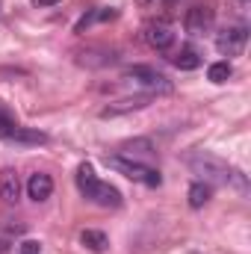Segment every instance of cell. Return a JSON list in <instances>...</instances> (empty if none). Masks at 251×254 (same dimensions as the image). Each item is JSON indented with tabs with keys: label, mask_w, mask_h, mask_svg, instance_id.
<instances>
[{
	"label": "cell",
	"mask_w": 251,
	"mask_h": 254,
	"mask_svg": "<svg viewBox=\"0 0 251 254\" xmlns=\"http://www.w3.org/2000/svg\"><path fill=\"white\" fill-rule=\"evenodd\" d=\"M234 74V68H231V63H213L210 68H207V80L210 83H228V77Z\"/></svg>",
	"instance_id": "17"
},
{
	"label": "cell",
	"mask_w": 251,
	"mask_h": 254,
	"mask_svg": "<svg viewBox=\"0 0 251 254\" xmlns=\"http://www.w3.org/2000/svg\"><path fill=\"white\" fill-rule=\"evenodd\" d=\"M122 151H125L130 160H148V157H154L157 154V145L151 142V139H145V136H139V139H130V142H125L122 145Z\"/></svg>",
	"instance_id": "10"
},
{
	"label": "cell",
	"mask_w": 251,
	"mask_h": 254,
	"mask_svg": "<svg viewBox=\"0 0 251 254\" xmlns=\"http://www.w3.org/2000/svg\"><path fill=\"white\" fill-rule=\"evenodd\" d=\"M0 198L6 204H15L21 198V178L15 169H3L0 172Z\"/></svg>",
	"instance_id": "9"
},
{
	"label": "cell",
	"mask_w": 251,
	"mask_h": 254,
	"mask_svg": "<svg viewBox=\"0 0 251 254\" xmlns=\"http://www.w3.org/2000/svg\"><path fill=\"white\" fill-rule=\"evenodd\" d=\"M172 63H175V68H181V71H195V68L201 65V54H198L192 45H184V48L172 57Z\"/></svg>",
	"instance_id": "13"
},
{
	"label": "cell",
	"mask_w": 251,
	"mask_h": 254,
	"mask_svg": "<svg viewBox=\"0 0 251 254\" xmlns=\"http://www.w3.org/2000/svg\"><path fill=\"white\" fill-rule=\"evenodd\" d=\"M107 163H110L116 172H122L125 178L136 181V184H145V187H160V184H163L160 172L151 169V166H145V163H139V160H130V157L116 154V157H107Z\"/></svg>",
	"instance_id": "2"
},
{
	"label": "cell",
	"mask_w": 251,
	"mask_h": 254,
	"mask_svg": "<svg viewBox=\"0 0 251 254\" xmlns=\"http://www.w3.org/2000/svg\"><path fill=\"white\" fill-rule=\"evenodd\" d=\"M18 254H42V246H39L36 240H24V243L18 246Z\"/></svg>",
	"instance_id": "19"
},
{
	"label": "cell",
	"mask_w": 251,
	"mask_h": 254,
	"mask_svg": "<svg viewBox=\"0 0 251 254\" xmlns=\"http://www.w3.org/2000/svg\"><path fill=\"white\" fill-rule=\"evenodd\" d=\"M189 169H192V175H198V181H204V184H231V175H234V169L225 163V160H219V157H213V154H207V151H195V154H189Z\"/></svg>",
	"instance_id": "1"
},
{
	"label": "cell",
	"mask_w": 251,
	"mask_h": 254,
	"mask_svg": "<svg viewBox=\"0 0 251 254\" xmlns=\"http://www.w3.org/2000/svg\"><path fill=\"white\" fill-rule=\"evenodd\" d=\"M36 9H48V6H57V3H63V0H30Z\"/></svg>",
	"instance_id": "20"
},
{
	"label": "cell",
	"mask_w": 251,
	"mask_h": 254,
	"mask_svg": "<svg viewBox=\"0 0 251 254\" xmlns=\"http://www.w3.org/2000/svg\"><path fill=\"white\" fill-rule=\"evenodd\" d=\"M74 178H77V190L83 192L86 198H89V195H92V190L98 187V175H95V169H92L89 163H80Z\"/></svg>",
	"instance_id": "15"
},
{
	"label": "cell",
	"mask_w": 251,
	"mask_h": 254,
	"mask_svg": "<svg viewBox=\"0 0 251 254\" xmlns=\"http://www.w3.org/2000/svg\"><path fill=\"white\" fill-rule=\"evenodd\" d=\"M15 127H18V122L9 116L6 107H0V139H9V136L15 133Z\"/></svg>",
	"instance_id": "18"
},
{
	"label": "cell",
	"mask_w": 251,
	"mask_h": 254,
	"mask_svg": "<svg viewBox=\"0 0 251 254\" xmlns=\"http://www.w3.org/2000/svg\"><path fill=\"white\" fill-rule=\"evenodd\" d=\"M213 24H216V9H213V6L198 3V6L187 9L184 30H187L189 36H204V33H210V30H213Z\"/></svg>",
	"instance_id": "4"
},
{
	"label": "cell",
	"mask_w": 251,
	"mask_h": 254,
	"mask_svg": "<svg viewBox=\"0 0 251 254\" xmlns=\"http://www.w3.org/2000/svg\"><path fill=\"white\" fill-rule=\"evenodd\" d=\"M154 101V95H133V98H122L110 107L101 110V119H116V116H127V113H136V110H145L148 104Z\"/></svg>",
	"instance_id": "7"
},
{
	"label": "cell",
	"mask_w": 251,
	"mask_h": 254,
	"mask_svg": "<svg viewBox=\"0 0 251 254\" xmlns=\"http://www.w3.org/2000/svg\"><path fill=\"white\" fill-rule=\"evenodd\" d=\"M142 3H151V0H142Z\"/></svg>",
	"instance_id": "21"
},
{
	"label": "cell",
	"mask_w": 251,
	"mask_h": 254,
	"mask_svg": "<svg viewBox=\"0 0 251 254\" xmlns=\"http://www.w3.org/2000/svg\"><path fill=\"white\" fill-rule=\"evenodd\" d=\"M6 142H12V145H45V142H48V133L18 125V127H15V133H12Z\"/></svg>",
	"instance_id": "12"
},
{
	"label": "cell",
	"mask_w": 251,
	"mask_h": 254,
	"mask_svg": "<svg viewBox=\"0 0 251 254\" xmlns=\"http://www.w3.org/2000/svg\"><path fill=\"white\" fill-rule=\"evenodd\" d=\"M27 195H30L36 204L48 201V198L54 195V178H51L48 172H36V175H30V181H27Z\"/></svg>",
	"instance_id": "8"
},
{
	"label": "cell",
	"mask_w": 251,
	"mask_h": 254,
	"mask_svg": "<svg viewBox=\"0 0 251 254\" xmlns=\"http://www.w3.org/2000/svg\"><path fill=\"white\" fill-rule=\"evenodd\" d=\"M142 36H145V42H148L154 51H169V48L175 45V27H172V21H166V18L148 21Z\"/></svg>",
	"instance_id": "5"
},
{
	"label": "cell",
	"mask_w": 251,
	"mask_h": 254,
	"mask_svg": "<svg viewBox=\"0 0 251 254\" xmlns=\"http://www.w3.org/2000/svg\"><path fill=\"white\" fill-rule=\"evenodd\" d=\"M187 198H189V207H192V210H201V207L213 198V187H210V184H204V181H195V184L189 187Z\"/></svg>",
	"instance_id": "16"
},
{
	"label": "cell",
	"mask_w": 251,
	"mask_h": 254,
	"mask_svg": "<svg viewBox=\"0 0 251 254\" xmlns=\"http://www.w3.org/2000/svg\"><path fill=\"white\" fill-rule=\"evenodd\" d=\"M246 42H249V30L246 27H228V30H222L216 36V48L225 57H240L243 48H246Z\"/></svg>",
	"instance_id": "6"
},
{
	"label": "cell",
	"mask_w": 251,
	"mask_h": 254,
	"mask_svg": "<svg viewBox=\"0 0 251 254\" xmlns=\"http://www.w3.org/2000/svg\"><path fill=\"white\" fill-rule=\"evenodd\" d=\"M89 201H95L101 207H122V192L116 187H110V184H104V181H98V187L92 190Z\"/></svg>",
	"instance_id": "11"
},
{
	"label": "cell",
	"mask_w": 251,
	"mask_h": 254,
	"mask_svg": "<svg viewBox=\"0 0 251 254\" xmlns=\"http://www.w3.org/2000/svg\"><path fill=\"white\" fill-rule=\"evenodd\" d=\"M127 77L130 80H136L139 86H145L148 89V95H169L172 89H175V83L163 74V71H157V68H151V65H133V68H127Z\"/></svg>",
	"instance_id": "3"
},
{
	"label": "cell",
	"mask_w": 251,
	"mask_h": 254,
	"mask_svg": "<svg viewBox=\"0 0 251 254\" xmlns=\"http://www.w3.org/2000/svg\"><path fill=\"white\" fill-rule=\"evenodd\" d=\"M80 243H83L89 252H95V254H101V252H107V249H110L107 234H104V231H95V228H86V231L80 234Z\"/></svg>",
	"instance_id": "14"
}]
</instances>
